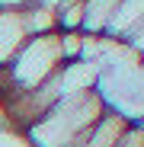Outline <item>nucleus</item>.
Returning a JSON list of instances; mask_svg holds the SVG:
<instances>
[{
  "label": "nucleus",
  "mask_w": 144,
  "mask_h": 147,
  "mask_svg": "<svg viewBox=\"0 0 144 147\" xmlns=\"http://www.w3.org/2000/svg\"><path fill=\"white\" fill-rule=\"evenodd\" d=\"M103 115H106V102L99 99L96 90H90V93L67 96V99L55 102L35 125L22 131V138L29 141V147H70Z\"/></svg>",
  "instance_id": "1"
},
{
  "label": "nucleus",
  "mask_w": 144,
  "mask_h": 147,
  "mask_svg": "<svg viewBox=\"0 0 144 147\" xmlns=\"http://www.w3.org/2000/svg\"><path fill=\"white\" fill-rule=\"evenodd\" d=\"M125 131H128V121L122 115H115V112L106 109V115L96 121L93 128H87L70 147H115L118 141H122Z\"/></svg>",
  "instance_id": "2"
},
{
  "label": "nucleus",
  "mask_w": 144,
  "mask_h": 147,
  "mask_svg": "<svg viewBox=\"0 0 144 147\" xmlns=\"http://www.w3.org/2000/svg\"><path fill=\"white\" fill-rule=\"evenodd\" d=\"M26 29H22L19 10H0V70L10 64V58L19 51V45L26 42Z\"/></svg>",
  "instance_id": "3"
},
{
  "label": "nucleus",
  "mask_w": 144,
  "mask_h": 147,
  "mask_svg": "<svg viewBox=\"0 0 144 147\" xmlns=\"http://www.w3.org/2000/svg\"><path fill=\"white\" fill-rule=\"evenodd\" d=\"M118 3L122 0H80V7H83V32L106 35L115 13H118Z\"/></svg>",
  "instance_id": "4"
},
{
  "label": "nucleus",
  "mask_w": 144,
  "mask_h": 147,
  "mask_svg": "<svg viewBox=\"0 0 144 147\" xmlns=\"http://www.w3.org/2000/svg\"><path fill=\"white\" fill-rule=\"evenodd\" d=\"M144 22V0H122L118 3V13H115V19H112V26H109V38H128L138 26Z\"/></svg>",
  "instance_id": "5"
},
{
  "label": "nucleus",
  "mask_w": 144,
  "mask_h": 147,
  "mask_svg": "<svg viewBox=\"0 0 144 147\" xmlns=\"http://www.w3.org/2000/svg\"><path fill=\"white\" fill-rule=\"evenodd\" d=\"M19 19H22V29L26 35H48V32H58V22H55V13L45 10L39 3L19 10Z\"/></svg>",
  "instance_id": "6"
},
{
  "label": "nucleus",
  "mask_w": 144,
  "mask_h": 147,
  "mask_svg": "<svg viewBox=\"0 0 144 147\" xmlns=\"http://www.w3.org/2000/svg\"><path fill=\"white\" fill-rule=\"evenodd\" d=\"M115 147H144V131H138L135 125H128V131L122 134V141H118Z\"/></svg>",
  "instance_id": "7"
},
{
  "label": "nucleus",
  "mask_w": 144,
  "mask_h": 147,
  "mask_svg": "<svg viewBox=\"0 0 144 147\" xmlns=\"http://www.w3.org/2000/svg\"><path fill=\"white\" fill-rule=\"evenodd\" d=\"M125 45L131 48V51H138V55L144 58V22H141V26H138V29L128 35V38H125Z\"/></svg>",
  "instance_id": "8"
},
{
  "label": "nucleus",
  "mask_w": 144,
  "mask_h": 147,
  "mask_svg": "<svg viewBox=\"0 0 144 147\" xmlns=\"http://www.w3.org/2000/svg\"><path fill=\"white\" fill-rule=\"evenodd\" d=\"M39 7H45V10H51L55 16L61 13V10H67V7H74V3H80V0H35Z\"/></svg>",
  "instance_id": "9"
},
{
  "label": "nucleus",
  "mask_w": 144,
  "mask_h": 147,
  "mask_svg": "<svg viewBox=\"0 0 144 147\" xmlns=\"http://www.w3.org/2000/svg\"><path fill=\"white\" fill-rule=\"evenodd\" d=\"M35 0H0V10H26Z\"/></svg>",
  "instance_id": "10"
}]
</instances>
